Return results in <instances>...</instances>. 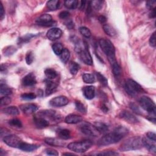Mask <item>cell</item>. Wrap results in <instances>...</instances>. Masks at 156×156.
Listing matches in <instances>:
<instances>
[{"label":"cell","instance_id":"cell-1","mask_svg":"<svg viewBox=\"0 0 156 156\" xmlns=\"http://www.w3.org/2000/svg\"><path fill=\"white\" fill-rule=\"evenodd\" d=\"M128 132L129 130L127 128L123 126H119L116 128L113 132L109 133L101 137L98 142V145L99 146H105L116 143L120 142Z\"/></svg>","mask_w":156,"mask_h":156},{"label":"cell","instance_id":"cell-2","mask_svg":"<svg viewBox=\"0 0 156 156\" xmlns=\"http://www.w3.org/2000/svg\"><path fill=\"white\" fill-rule=\"evenodd\" d=\"M143 146V139L139 136H134V137L127 139L122 143L120 147V149L122 151H129L139 149Z\"/></svg>","mask_w":156,"mask_h":156},{"label":"cell","instance_id":"cell-3","mask_svg":"<svg viewBox=\"0 0 156 156\" xmlns=\"http://www.w3.org/2000/svg\"><path fill=\"white\" fill-rule=\"evenodd\" d=\"M99 44L103 51L107 56L110 64L115 62V49L112 43L106 38H101L99 41Z\"/></svg>","mask_w":156,"mask_h":156},{"label":"cell","instance_id":"cell-4","mask_svg":"<svg viewBox=\"0 0 156 156\" xmlns=\"http://www.w3.org/2000/svg\"><path fill=\"white\" fill-rule=\"evenodd\" d=\"M92 145V142L90 140H86L80 142H75L70 143L68 145V148L75 152L82 153L89 149Z\"/></svg>","mask_w":156,"mask_h":156},{"label":"cell","instance_id":"cell-5","mask_svg":"<svg viewBox=\"0 0 156 156\" xmlns=\"http://www.w3.org/2000/svg\"><path fill=\"white\" fill-rule=\"evenodd\" d=\"M124 88L127 93L131 96H135L143 92L142 86L131 79H128L126 81Z\"/></svg>","mask_w":156,"mask_h":156},{"label":"cell","instance_id":"cell-6","mask_svg":"<svg viewBox=\"0 0 156 156\" xmlns=\"http://www.w3.org/2000/svg\"><path fill=\"white\" fill-rule=\"evenodd\" d=\"M139 103L141 107L147 111L150 114L151 116L155 117V104L150 98L145 96H142L140 98Z\"/></svg>","mask_w":156,"mask_h":156},{"label":"cell","instance_id":"cell-7","mask_svg":"<svg viewBox=\"0 0 156 156\" xmlns=\"http://www.w3.org/2000/svg\"><path fill=\"white\" fill-rule=\"evenodd\" d=\"M81 130L85 135L90 136H94V137H97V136H98L101 134V133L94 125H92L89 123H82V124L81 126Z\"/></svg>","mask_w":156,"mask_h":156},{"label":"cell","instance_id":"cell-8","mask_svg":"<svg viewBox=\"0 0 156 156\" xmlns=\"http://www.w3.org/2000/svg\"><path fill=\"white\" fill-rule=\"evenodd\" d=\"M3 141L8 146L16 148H20L21 145L23 142L19 136L15 135H9L5 136L3 139Z\"/></svg>","mask_w":156,"mask_h":156},{"label":"cell","instance_id":"cell-9","mask_svg":"<svg viewBox=\"0 0 156 156\" xmlns=\"http://www.w3.org/2000/svg\"><path fill=\"white\" fill-rule=\"evenodd\" d=\"M36 23L40 26H51L54 25L55 22L52 20V16L50 14H43L40 17L38 18L36 20Z\"/></svg>","mask_w":156,"mask_h":156},{"label":"cell","instance_id":"cell-10","mask_svg":"<svg viewBox=\"0 0 156 156\" xmlns=\"http://www.w3.org/2000/svg\"><path fill=\"white\" fill-rule=\"evenodd\" d=\"M69 103V100L66 96H59L54 98L50 101V104L55 107H60L67 105Z\"/></svg>","mask_w":156,"mask_h":156},{"label":"cell","instance_id":"cell-11","mask_svg":"<svg viewBox=\"0 0 156 156\" xmlns=\"http://www.w3.org/2000/svg\"><path fill=\"white\" fill-rule=\"evenodd\" d=\"M80 57L81 61L86 64L88 65H92L93 64V60L89 50H88V46H87L84 50L79 52Z\"/></svg>","mask_w":156,"mask_h":156},{"label":"cell","instance_id":"cell-12","mask_svg":"<svg viewBox=\"0 0 156 156\" xmlns=\"http://www.w3.org/2000/svg\"><path fill=\"white\" fill-rule=\"evenodd\" d=\"M120 118L124 119L125 121L131 124H135L139 122L138 118L134 114L127 110L122 111L120 113Z\"/></svg>","mask_w":156,"mask_h":156},{"label":"cell","instance_id":"cell-13","mask_svg":"<svg viewBox=\"0 0 156 156\" xmlns=\"http://www.w3.org/2000/svg\"><path fill=\"white\" fill-rule=\"evenodd\" d=\"M62 35V31L60 28H53L50 29L46 33V37L50 40H56L61 38Z\"/></svg>","mask_w":156,"mask_h":156},{"label":"cell","instance_id":"cell-14","mask_svg":"<svg viewBox=\"0 0 156 156\" xmlns=\"http://www.w3.org/2000/svg\"><path fill=\"white\" fill-rule=\"evenodd\" d=\"M34 123L35 126L40 129H43L48 127L50 125V122L44 117L40 116V115H36L34 118Z\"/></svg>","mask_w":156,"mask_h":156},{"label":"cell","instance_id":"cell-15","mask_svg":"<svg viewBox=\"0 0 156 156\" xmlns=\"http://www.w3.org/2000/svg\"><path fill=\"white\" fill-rule=\"evenodd\" d=\"M37 83L35 75L31 73L25 76L22 80V84L25 87H31Z\"/></svg>","mask_w":156,"mask_h":156},{"label":"cell","instance_id":"cell-16","mask_svg":"<svg viewBox=\"0 0 156 156\" xmlns=\"http://www.w3.org/2000/svg\"><path fill=\"white\" fill-rule=\"evenodd\" d=\"M20 109L25 114L30 115L38 110V106L34 104H25L20 106Z\"/></svg>","mask_w":156,"mask_h":156},{"label":"cell","instance_id":"cell-17","mask_svg":"<svg viewBox=\"0 0 156 156\" xmlns=\"http://www.w3.org/2000/svg\"><path fill=\"white\" fill-rule=\"evenodd\" d=\"M82 121V116L75 114H70L66 116L65 122L68 124H77Z\"/></svg>","mask_w":156,"mask_h":156},{"label":"cell","instance_id":"cell-18","mask_svg":"<svg viewBox=\"0 0 156 156\" xmlns=\"http://www.w3.org/2000/svg\"><path fill=\"white\" fill-rule=\"evenodd\" d=\"M82 92L86 98L92 100L95 95V88L93 86H86L82 88Z\"/></svg>","mask_w":156,"mask_h":156},{"label":"cell","instance_id":"cell-19","mask_svg":"<svg viewBox=\"0 0 156 156\" xmlns=\"http://www.w3.org/2000/svg\"><path fill=\"white\" fill-rule=\"evenodd\" d=\"M45 142L46 144L56 147H63L65 144L62 140L56 138H46Z\"/></svg>","mask_w":156,"mask_h":156},{"label":"cell","instance_id":"cell-20","mask_svg":"<svg viewBox=\"0 0 156 156\" xmlns=\"http://www.w3.org/2000/svg\"><path fill=\"white\" fill-rule=\"evenodd\" d=\"M46 84V95L49 96L51 94L56 90L57 88V85L50 80H46L45 81Z\"/></svg>","mask_w":156,"mask_h":156},{"label":"cell","instance_id":"cell-21","mask_svg":"<svg viewBox=\"0 0 156 156\" xmlns=\"http://www.w3.org/2000/svg\"><path fill=\"white\" fill-rule=\"evenodd\" d=\"M143 142L144 146L147 148V149L151 152L155 154L156 153V148L155 143V142L152 141L149 139L146 138H143Z\"/></svg>","mask_w":156,"mask_h":156},{"label":"cell","instance_id":"cell-22","mask_svg":"<svg viewBox=\"0 0 156 156\" xmlns=\"http://www.w3.org/2000/svg\"><path fill=\"white\" fill-rule=\"evenodd\" d=\"M38 148H40V146L23 142L19 149H20L21 150H23L26 152H32L37 149Z\"/></svg>","mask_w":156,"mask_h":156},{"label":"cell","instance_id":"cell-23","mask_svg":"<svg viewBox=\"0 0 156 156\" xmlns=\"http://www.w3.org/2000/svg\"><path fill=\"white\" fill-rule=\"evenodd\" d=\"M57 135L58 137L62 140H68L71 136L70 131L66 129L58 130L57 132Z\"/></svg>","mask_w":156,"mask_h":156},{"label":"cell","instance_id":"cell-24","mask_svg":"<svg viewBox=\"0 0 156 156\" xmlns=\"http://www.w3.org/2000/svg\"><path fill=\"white\" fill-rule=\"evenodd\" d=\"M112 71L114 76L116 77H120L122 74V68L120 66V65L118 64V62L115 61L112 64Z\"/></svg>","mask_w":156,"mask_h":156},{"label":"cell","instance_id":"cell-25","mask_svg":"<svg viewBox=\"0 0 156 156\" xmlns=\"http://www.w3.org/2000/svg\"><path fill=\"white\" fill-rule=\"evenodd\" d=\"M2 111L8 115H13V116H16L20 113L19 110L18 108L15 106H10L6 108H4Z\"/></svg>","mask_w":156,"mask_h":156},{"label":"cell","instance_id":"cell-26","mask_svg":"<svg viewBox=\"0 0 156 156\" xmlns=\"http://www.w3.org/2000/svg\"><path fill=\"white\" fill-rule=\"evenodd\" d=\"M94 126L101 134H104L107 132L109 130L108 126L106 124L102 122H96Z\"/></svg>","mask_w":156,"mask_h":156},{"label":"cell","instance_id":"cell-27","mask_svg":"<svg viewBox=\"0 0 156 156\" xmlns=\"http://www.w3.org/2000/svg\"><path fill=\"white\" fill-rule=\"evenodd\" d=\"M65 6L69 9H74L79 6V2L77 0H67L64 2Z\"/></svg>","mask_w":156,"mask_h":156},{"label":"cell","instance_id":"cell-28","mask_svg":"<svg viewBox=\"0 0 156 156\" xmlns=\"http://www.w3.org/2000/svg\"><path fill=\"white\" fill-rule=\"evenodd\" d=\"M103 29L106 34L110 37H115L116 35V32L113 28L108 24H105L103 25Z\"/></svg>","mask_w":156,"mask_h":156},{"label":"cell","instance_id":"cell-29","mask_svg":"<svg viewBox=\"0 0 156 156\" xmlns=\"http://www.w3.org/2000/svg\"><path fill=\"white\" fill-rule=\"evenodd\" d=\"M45 74L48 80H53L57 76V73L56 71L52 68H47L45 70Z\"/></svg>","mask_w":156,"mask_h":156},{"label":"cell","instance_id":"cell-30","mask_svg":"<svg viewBox=\"0 0 156 156\" xmlns=\"http://www.w3.org/2000/svg\"><path fill=\"white\" fill-rule=\"evenodd\" d=\"M60 2L58 0H51L47 2V7L51 10H56L59 8Z\"/></svg>","mask_w":156,"mask_h":156},{"label":"cell","instance_id":"cell-31","mask_svg":"<svg viewBox=\"0 0 156 156\" xmlns=\"http://www.w3.org/2000/svg\"><path fill=\"white\" fill-rule=\"evenodd\" d=\"M70 57V52L69 50L67 48H64L62 52H61V54H60V58L61 61L64 64L67 63L69 60Z\"/></svg>","mask_w":156,"mask_h":156},{"label":"cell","instance_id":"cell-32","mask_svg":"<svg viewBox=\"0 0 156 156\" xmlns=\"http://www.w3.org/2000/svg\"><path fill=\"white\" fill-rule=\"evenodd\" d=\"M12 90L7 85L2 83L0 85V93L2 95L8 96L12 94Z\"/></svg>","mask_w":156,"mask_h":156},{"label":"cell","instance_id":"cell-33","mask_svg":"<svg viewBox=\"0 0 156 156\" xmlns=\"http://www.w3.org/2000/svg\"><path fill=\"white\" fill-rule=\"evenodd\" d=\"M103 1H100V0H95V1L90 2V5L92 9L95 10H100L103 7Z\"/></svg>","mask_w":156,"mask_h":156},{"label":"cell","instance_id":"cell-34","mask_svg":"<svg viewBox=\"0 0 156 156\" xmlns=\"http://www.w3.org/2000/svg\"><path fill=\"white\" fill-rule=\"evenodd\" d=\"M82 80L87 84H93L95 82V77L92 74L85 73L82 76Z\"/></svg>","mask_w":156,"mask_h":156},{"label":"cell","instance_id":"cell-35","mask_svg":"<svg viewBox=\"0 0 156 156\" xmlns=\"http://www.w3.org/2000/svg\"><path fill=\"white\" fill-rule=\"evenodd\" d=\"M52 48L54 52L56 55H58V56H60V54H61V52H62V51L64 49L62 45L59 43L54 44L52 46Z\"/></svg>","mask_w":156,"mask_h":156},{"label":"cell","instance_id":"cell-36","mask_svg":"<svg viewBox=\"0 0 156 156\" xmlns=\"http://www.w3.org/2000/svg\"><path fill=\"white\" fill-rule=\"evenodd\" d=\"M80 65L74 62H71L70 64V73L73 74L75 75L76 74V73L78 72V71L80 70Z\"/></svg>","mask_w":156,"mask_h":156},{"label":"cell","instance_id":"cell-37","mask_svg":"<svg viewBox=\"0 0 156 156\" xmlns=\"http://www.w3.org/2000/svg\"><path fill=\"white\" fill-rule=\"evenodd\" d=\"M95 74H96V76L97 77L98 80L99 81V82L103 86H107V84H108L107 80L106 79V78L103 74H101L100 73H98V72H96Z\"/></svg>","mask_w":156,"mask_h":156},{"label":"cell","instance_id":"cell-38","mask_svg":"<svg viewBox=\"0 0 156 156\" xmlns=\"http://www.w3.org/2000/svg\"><path fill=\"white\" fill-rule=\"evenodd\" d=\"M76 104V108L77 109V110L79 111L80 112L86 114L87 112V109L86 107L85 106V105L84 104H82L81 102L76 101L75 103Z\"/></svg>","mask_w":156,"mask_h":156},{"label":"cell","instance_id":"cell-39","mask_svg":"<svg viewBox=\"0 0 156 156\" xmlns=\"http://www.w3.org/2000/svg\"><path fill=\"white\" fill-rule=\"evenodd\" d=\"M9 123L10 126L15 127V128H22V123L21 122V121H20L18 119L14 118V119H12L9 122Z\"/></svg>","mask_w":156,"mask_h":156},{"label":"cell","instance_id":"cell-40","mask_svg":"<svg viewBox=\"0 0 156 156\" xmlns=\"http://www.w3.org/2000/svg\"><path fill=\"white\" fill-rule=\"evenodd\" d=\"M80 33L85 37L89 38L91 36V32L90 29L86 27H81L80 29Z\"/></svg>","mask_w":156,"mask_h":156},{"label":"cell","instance_id":"cell-41","mask_svg":"<svg viewBox=\"0 0 156 156\" xmlns=\"http://www.w3.org/2000/svg\"><path fill=\"white\" fill-rule=\"evenodd\" d=\"M22 99L23 100H32L36 98V95L34 93H24L21 96Z\"/></svg>","mask_w":156,"mask_h":156},{"label":"cell","instance_id":"cell-42","mask_svg":"<svg viewBox=\"0 0 156 156\" xmlns=\"http://www.w3.org/2000/svg\"><path fill=\"white\" fill-rule=\"evenodd\" d=\"M16 51V48L12 46H9L8 48H6L4 52V55L6 56H10V55H12Z\"/></svg>","mask_w":156,"mask_h":156},{"label":"cell","instance_id":"cell-43","mask_svg":"<svg viewBox=\"0 0 156 156\" xmlns=\"http://www.w3.org/2000/svg\"><path fill=\"white\" fill-rule=\"evenodd\" d=\"M34 61V55L32 52H28L26 56V62L27 64L31 65Z\"/></svg>","mask_w":156,"mask_h":156},{"label":"cell","instance_id":"cell-44","mask_svg":"<svg viewBox=\"0 0 156 156\" xmlns=\"http://www.w3.org/2000/svg\"><path fill=\"white\" fill-rule=\"evenodd\" d=\"M10 102H11V99L9 96L3 97L1 99V106H3L8 105L9 103H10Z\"/></svg>","mask_w":156,"mask_h":156},{"label":"cell","instance_id":"cell-45","mask_svg":"<svg viewBox=\"0 0 156 156\" xmlns=\"http://www.w3.org/2000/svg\"><path fill=\"white\" fill-rule=\"evenodd\" d=\"M35 35H32V34H28V35H26V36L22 37V38H20L19 39L20 42V43H24V42H28L30 39L34 37Z\"/></svg>","mask_w":156,"mask_h":156},{"label":"cell","instance_id":"cell-46","mask_svg":"<svg viewBox=\"0 0 156 156\" xmlns=\"http://www.w3.org/2000/svg\"><path fill=\"white\" fill-rule=\"evenodd\" d=\"M129 106H130V109H131L134 112H135V113H136L137 114H140V113H141L140 110L139 109V108L138 107V106H136L135 104L131 103H130Z\"/></svg>","mask_w":156,"mask_h":156},{"label":"cell","instance_id":"cell-47","mask_svg":"<svg viewBox=\"0 0 156 156\" xmlns=\"http://www.w3.org/2000/svg\"><path fill=\"white\" fill-rule=\"evenodd\" d=\"M149 44L152 47H155L156 42H155V32H154L151 36L149 39Z\"/></svg>","mask_w":156,"mask_h":156},{"label":"cell","instance_id":"cell-48","mask_svg":"<svg viewBox=\"0 0 156 156\" xmlns=\"http://www.w3.org/2000/svg\"><path fill=\"white\" fill-rule=\"evenodd\" d=\"M146 137L152 140V141H154V142H155L156 141V135L154 132H149L146 134Z\"/></svg>","mask_w":156,"mask_h":156},{"label":"cell","instance_id":"cell-49","mask_svg":"<svg viewBox=\"0 0 156 156\" xmlns=\"http://www.w3.org/2000/svg\"><path fill=\"white\" fill-rule=\"evenodd\" d=\"M4 16H5L4 9L2 2H0V19H1V20L4 19Z\"/></svg>","mask_w":156,"mask_h":156},{"label":"cell","instance_id":"cell-50","mask_svg":"<svg viewBox=\"0 0 156 156\" xmlns=\"http://www.w3.org/2000/svg\"><path fill=\"white\" fill-rule=\"evenodd\" d=\"M97 155H118V153L115 152L114 151H105L103 152L98 154Z\"/></svg>","mask_w":156,"mask_h":156},{"label":"cell","instance_id":"cell-51","mask_svg":"<svg viewBox=\"0 0 156 156\" xmlns=\"http://www.w3.org/2000/svg\"><path fill=\"white\" fill-rule=\"evenodd\" d=\"M155 4L156 2L154 1H148L146 2V6L148 9H149L151 10L155 8Z\"/></svg>","mask_w":156,"mask_h":156},{"label":"cell","instance_id":"cell-52","mask_svg":"<svg viewBox=\"0 0 156 156\" xmlns=\"http://www.w3.org/2000/svg\"><path fill=\"white\" fill-rule=\"evenodd\" d=\"M45 151H46V153L50 155H56H56H58V153L57 152V151L53 149H51V148L46 149Z\"/></svg>","mask_w":156,"mask_h":156},{"label":"cell","instance_id":"cell-53","mask_svg":"<svg viewBox=\"0 0 156 156\" xmlns=\"http://www.w3.org/2000/svg\"><path fill=\"white\" fill-rule=\"evenodd\" d=\"M70 16V13L68 11H62L59 14V17L61 19H66Z\"/></svg>","mask_w":156,"mask_h":156},{"label":"cell","instance_id":"cell-54","mask_svg":"<svg viewBox=\"0 0 156 156\" xmlns=\"http://www.w3.org/2000/svg\"><path fill=\"white\" fill-rule=\"evenodd\" d=\"M98 20H99V22H100L101 23L104 24V23H105L106 22V18L104 16H103V15L100 16L99 18H98Z\"/></svg>","mask_w":156,"mask_h":156},{"label":"cell","instance_id":"cell-55","mask_svg":"<svg viewBox=\"0 0 156 156\" xmlns=\"http://www.w3.org/2000/svg\"><path fill=\"white\" fill-rule=\"evenodd\" d=\"M101 109L103 112H104L105 113H107L109 110V109H108V107L106 105V104H103V106H101Z\"/></svg>","mask_w":156,"mask_h":156},{"label":"cell","instance_id":"cell-56","mask_svg":"<svg viewBox=\"0 0 156 156\" xmlns=\"http://www.w3.org/2000/svg\"><path fill=\"white\" fill-rule=\"evenodd\" d=\"M86 3V1H81L80 5H79L80 9H83L85 8Z\"/></svg>","mask_w":156,"mask_h":156},{"label":"cell","instance_id":"cell-57","mask_svg":"<svg viewBox=\"0 0 156 156\" xmlns=\"http://www.w3.org/2000/svg\"><path fill=\"white\" fill-rule=\"evenodd\" d=\"M155 16V8L151 10V13L150 14V17L154 18Z\"/></svg>","mask_w":156,"mask_h":156},{"label":"cell","instance_id":"cell-58","mask_svg":"<svg viewBox=\"0 0 156 156\" xmlns=\"http://www.w3.org/2000/svg\"><path fill=\"white\" fill-rule=\"evenodd\" d=\"M67 25H68V28H70V29H71V28H74V23H73L71 21H70V22H68V23H67Z\"/></svg>","mask_w":156,"mask_h":156},{"label":"cell","instance_id":"cell-59","mask_svg":"<svg viewBox=\"0 0 156 156\" xmlns=\"http://www.w3.org/2000/svg\"><path fill=\"white\" fill-rule=\"evenodd\" d=\"M63 155H74V154H71V153H65V154H63Z\"/></svg>","mask_w":156,"mask_h":156}]
</instances>
